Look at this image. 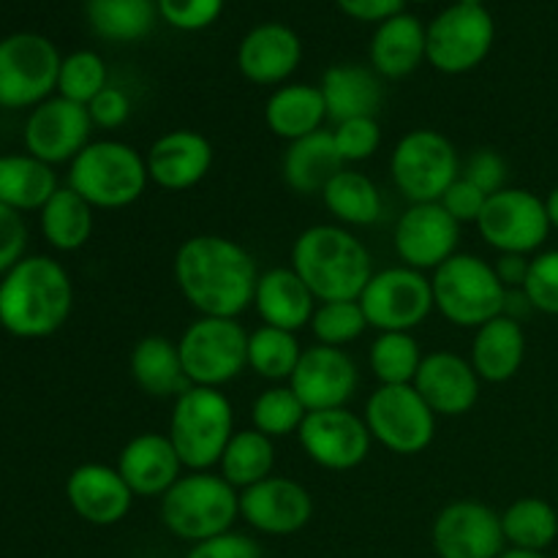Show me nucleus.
Here are the masks:
<instances>
[{
    "label": "nucleus",
    "mask_w": 558,
    "mask_h": 558,
    "mask_svg": "<svg viewBox=\"0 0 558 558\" xmlns=\"http://www.w3.org/2000/svg\"><path fill=\"white\" fill-rule=\"evenodd\" d=\"M172 272L180 294L199 316L238 319L254 305L259 270L254 256L232 238L194 234L183 240Z\"/></svg>",
    "instance_id": "1"
},
{
    "label": "nucleus",
    "mask_w": 558,
    "mask_h": 558,
    "mask_svg": "<svg viewBox=\"0 0 558 558\" xmlns=\"http://www.w3.org/2000/svg\"><path fill=\"white\" fill-rule=\"evenodd\" d=\"M74 308L71 276L49 256H25L0 281V327L16 338H47Z\"/></svg>",
    "instance_id": "2"
},
{
    "label": "nucleus",
    "mask_w": 558,
    "mask_h": 558,
    "mask_svg": "<svg viewBox=\"0 0 558 558\" xmlns=\"http://www.w3.org/2000/svg\"><path fill=\"white\" fill-rule=\"evenodd\" d=\"M289 267L305 281L319 303L360 300L374 276V259L360 238L341 223H316L292 243Z\"/></svg>",
    "instance_id": "3"
},
{
    "label": "nucleus",
    "mask_w": 558,
    "mask_h": 558,
    "mask_svg": "<svg viewBox=\"0 0 558 558\" xmlns=\"http://www.w3.org/2000/svg\"><path fill=\"white\" fill-rule=\"evenodd\" d=\"M163 529L183 543H207L232 532L240 518V490L216 472H185L158 507Z\"/></svg>",
    "instance_id": "4"
},
{
    "label": "nucleus",
    "mask_w": 558,
    "mask_h": 558,
    "mask_svg": "<svg viewBox=\"0 0 558 558\" xmlns=\"http://www.w3.org/2000/svg\"><path fill=\"white\" fill-rule=\"evenodd\" d=\"M150 174L136 147L120 140L90 142L69 163V189H74L93 210H123L142 199Z\"/></svg>",
    "instance_id": "5"
},
{
    "label": "nucleus",
    "mask_w": 558,
    "mask_h": 558,
    "mask_svg": "<svg viewBox=\"0 0 558 558\" xmlns=\"http://www.w3.org/2000/svg\"><path fill=\"white\" fill-rule=\"evenodd\" d=\"M234 434L232 401L213 387H189L174 398L169 439L185 472H213Z\"/></svg>",
    "instance_id": "6"
},
{
    "label": "nucleus",
    "mask_w": 558,
    "mask_h": 558,
    "mask_svg": "<svg viewBox=\"0 0 558 558\" xmlns=\"http://www.w3.org/2000/svg\"><path fill=\"white\" fill-rule=\"evenodd\" d=\"M434 305L450 325L463 330H477L490 319L505 314V283L496 276L494 265L483 256L456 254L436 267L434 278Z\"/></svg>",
    "instance_id": "7"
},
{
    "label": "nucleus",
    "mask_w": 558,
    "mask_h": 558,
    "mask_svg": "<svg viewBox=\"0 0 558 558\" xmlns=\"http://www.w3.org/2000/svg\"><path fill=\"white\" fill-rule=\"evenodd\" d=\"M178 352L191 387L221 390L248 368V332L238 319L199 316L183 330Z\"/></svg>",
    "instance_id": "8"
},
{
    "label": "nucleus",
    "mask_w": 558,
    "mask_h": 558,
    "mask_svg": "<svg viewBox=\"0 0 558 558\" xmlns=\"http://www.w3.org/2000/svg\"><path fill=\"white\" fill-rule=\"evenodd\" d=\"M390 174L409 205L439 202L461 178V158L445 134L434 129H414L392 147Z\"/></svg>",
    "instance_id": "9"
},
{
    "label": "nucleus",
    "mask_w": 558,
    "mask_h": 558,
    "mask_svg": "<svg viewBox=\"0 0 558 558\" xmlns=\"http://www.w3.org/2000/svg\"><path fill=\"white\" fill-rule=\"evenodd\" d=\"M58 47L41 33H11L0 38V107L36 109L58 90Z\"/></svg>",
    "instance_id": "10"
},
{
    "label": "nucleus",
    "mask_w": 558,
    "mask_h": 558,
    "mask_svg": "<svg viewBox=\"0 0 558 558\" xmlns=\"http://www.w3.org/2000/svg\"><path fill=\"white\" fill-rule=\"evenodd\" d=\"M371 439L396 456H417L436 436V414L414 385H379L363 414Z\"/></svg>",
    "instance_id": "11"
},
{
    "label": "nucleus",
    "mask_w": 558,
    "mask_h": 558,
    "mask_svg": "<svg viewBox=\"0 0 558 558\" xmlns=\"http://www.w3.org/2000/svg\"><path fill=\"white\" fill-rule=\"evenodd\" d=\"M496 22L485 5L452 3L425 25L428 63L441 74H469L490 54Z\"/></svg>",
    "instance_id": "12"
},
{
    "label": "nucleus",
    "mask_w": 558,
    "mask_h": 558,
    "mask_svg": "<svg viewBox=\"0 0 558 558\" xmlns=\"http://www.w3.org/2000/svg\"><path fill=\"white\" fill-rule=\"evenodd\" d=\"M357 303L379 332H412L436 308L430 278L407 265L374 272Z\"/></svg>",
    "instance_id": "13"
},
{
    "label": "nucleus",
    "mask_w": 558,
    "mask_h": 558,
    "mask_svg": "<svg viewBox=\"0 0 558 558\" xmlns=\"http://www.w3.org/2000/svg\"><path fill=\"white\" fill-rule=\"evenodd\" d=\"M477 229L496 254L521 256L539 254L554 232L545 199L529 189H501L488 196Z\"/></svg>",
    "instance_id": "14"
},
{
    "label": "nucleus",
    "mask_w": 558,
    "mask_h": 558,
    "mask_svg": "<svg viewBox=\"0 0 558 558\" xmlns=\"http://www.w3.org/2000/svg\"><path fill=\"white\" fill-rule=\"evenodd\" d=\"M300 447L327 472H352L371 456V430L360 414L341 409L308 412L298 430Z\"/></svg>",
    "instance_id": "15"
},
{
    "label": "nucleus",
    "mask_w": 558,
    "mask_h": 558,
    "mask_svg": "<svg viewBox=\"0 0 558 558\" xmlns=\"http://www.w3.org/2000/svg\"><path fill=\"white\" fill-rule=\"evenodd\" d=\"M461 223L439 202H417L401 213L392 229V248L412 270H436L458 254Z\"/></svg>",
    "instance_id": "16"
},
{
    "label": "nucleus",
    "mask_w": 558,
    "mask_h": 558,
    "mask_svg": "<svg viewBox=\"0 0 558 558\" xmlns=\"http://www.w3.org/2000/svg\"><path fill=\"white\" fill-rule=\"evenodd\" d=\"M430 543L439 558H499L507 550L499 512L472 499L441 507Z\"/></svg>",
    "instance_id": "17"
},
{
    "label": "nucleus",
    "mask_w": 558,
    "mask_h": 558,
    "mask_svg": "<svg viewBox=\"0 0 558 558\" xmlns=\"http://www.w3.org/2000/svg\"><path fill=\"white\" fill-rule=\"evenodd\" d=\"M93 120L87 107L52 96L38 104L25 123V147L38 161L71 163L90 145Z\"/></svg>",
    "instance_id": "18"
},
{
    "label": "nucleus",
    "mask_w": 558,
    "mask_h": 558,
    "mask_svg": "<svg viewBox=\"0 0 558 558\" xmlns=\"http://www.w3.org/2000/svg\"><path fill=\"white\" fill-rule=\"evenodd\" d=\"M240 518L267 537H292L314 518V499L298 480L272 474L240 490Z\"/></svg>",
    "instance_id": "19"
},
{
    "label": "nucleus",
    "mask_w": 558,
    "mask_h": 558,
    "mask_svg": "<svg viewBox=\"0 0 558 558\" xmlns=\"http://www.w3.org/2000/svg\"><path fill=\"white\" fill-rule=\"evenodd\" d=\"M289 387L308 412L341 409L354 398L360 387V371L343 349L316 347L303 349Z\"/></svg>",
    "instance_id": "20"
},
{
    "label": "nucleus",
    "mask_w": 558,
    "mask_h": 558,
    "mask_svg": "<svg viewBox=\"0 0 558 558\" xmlns=\"http://www.w3.org/2000/svg\"><path fill=\"white\" fill-rule=\"evenodd\" d=\"M150 183L163 191H189L210 174L216 150L199 131L174 129L158 136L145 156Z\"/></svg>",
    "instance_id": "21"
},
{
    "label": "nucleus",
    "mask_w": 558,
    "mask_h": 558,
    "mask_svg": "<svg viewBox=\"0 0 558 558\" xmlns=\"http://www.w3.org/2000/svg\"><path fill=\"white\" fill-rule=\"evenodd\" d=\"M480 376L466 357L456 352L425 354L414 376V390L434 409L436 417H463L480 401Z\"/></svg>",
    "instance_id": "22"
},
{
    "label": "nucleus",
    "mask_w": 558,
    "mask_h": 558,
    "mask_svg": "<svg viewBox=\"0 0 558 558\" xmlns=\"http://www.w3.org/2000/svg\"><path fill=\"white\" fill-rule=\"evenodd\" d=\"M303 63V41L283 22L251 27L238 47V69L254 85L281 87Z\"/></svg>",
    "instance_id": "23"
},
{
    "label": "nucleus",
    "mask_w": 558,
    "mask_h": 558,
    "mask_svg": "<svg viewBox=\"0 0 558 558\" xmlns=\"http://www.w3.org/2000/svg\"><path fill=\"white\" fill-rule=\"evenodd\" d=\"M65 499L71 510L90 526H114L134 505V494L114 466L82 463L65 480Z\"/></svg>",
    "instance_id": "24"
},
{
    "label": "nucleus",
    "mask_w": 558,
    "mask_h": 558,
    "mask_svg": "<svg viewBox=\"0 0 558 558\" xmlns=\"http://www.w3.org/2000/svg\"><path fill=\"white\" fill-rule=\"evenodd\" d=\"M114 469L134 496L161 499L183 477L185 466L167 434H140L120 450Z\"/></svg>",
    "instance_id": "25"
},
{
    "label": "nucleus",
    "mask_w": 558,
    "mask_h": 558,
    "mask_svg": "<svg viewBox=\"0 0 558 558\" xmlns=\"http://www.w3.org/2000/svg\"><path fill=\"white\" fill-rule=\"evenodd\" d=\"M319 300L292 267H270L259 272L254 292V308L262 325L287 332H300L311 325Z\"/></svg>",
    "instance_id": "26"
},
{
    "label": "nucleus",
    "mask_w": 558,
    "mask_h": 558,
    "mask_svg": "<svg viewBox=\"0 0 558 558\" xmlns=\"http://www.w3.org/2000/svg\"><path fill=\"white\" fill-rule=\"evenodd\" d=\"M368 54L371 69L381 80H403V76L414 74L428 60L425 25L407 11L379 22L371 36Z\"/></svg>",
    "instance_id": "27"
},
{
    "label": "nucleus",
    "mask_w": 558,
    "mask_h": 558,
    "mask_svg": "<svg viewBox=\"0 0 558 558\" xmlns=\"http://www.w3.org/2000/svg\"><path fill=\"white\" fill-rule=\"evenodd\" d=\"M319 90L325 96L327 120L343 123L354 118H376L381 107V76L368 65L336 63L322 74Z\"/></svg>",
    "instance_id": "28"
},
{
    "label": "nucleus",
    "mask_w": 558,
    "mask_h": 558,
    "mask_svg": "<svg viewBox=\"0 0 558 558\" xmlns=\"http://www.w3.org/2000/svg\"><path fill=\"white\" fill-rule=\"evenodd\" d=\"M523 360H526V332L521 322L501 314L474 330L469 363L483 381L505 385L512 376H518Z\"/></svg>",
    "instance_id": "29"
},
{
    "label": "nucleus",
    "mask_w": 558,
    "mask_h": 558,
    "mask_svg": "<svg viewBox=\"0 0 558 558\" xmlns=\"http://www.w3.org/2000/svg\"><path fill=\"white\" fill-rule=\"evenodd\" d=\"M327 120L325 96L319 85L289 82L276 87L265 104V123L272 136L283 142H298L322 131Z\"/></svg>",
    "instance_id": "30"
},
{
    "label": "nucleus",
    "mask_w": 558,
    "mask_h": 558,
    "mask_svg": "<svg viewBox=\"0 0 558 558\" xmlns=\"http://www.w3.org/2000/svg\"><path fill=\"white\" fill-rule=\"evenodd\" d=\"M341 169H347V163L338 156L332 134L325 129L316 131V134L311 136H303V140L298 142H289L281 161L283 183H287L294 194L303 196L322 194V191L327 189V183H330Z\"/></svg>",
    "instance_id": "31"
},
{
    "label": "nucleus",
    "mask_w": 558,
    "mask_h": 558,
    "mask_svg": "<svg viewBox=\"0 0 558 558\" xmlns=\"http://www.w3.org/2000/svg\"><path fill=\"white\" fill-rule=\"evenodd\" d=\"M131 379L153 398H178L191 387L180 363L178 341L163 336H145L136 341L129 357Z\"/></svg>",
    "instance_id": "32"
},
{
    "label": "nucleus",
    "mask_w": 558,
    "mask_h": 558,
    "mask_svg": "<svg viewBox=\"0 0 558 558\" xmlns=\"http://www.w3.org/2000/svg\"><path fill=\"white\" fill-rule=\"evenodd\" d=\"M58 174L36 156H0V205L11 210H41L58 191Z\"/></svg>",
    "instance_id": "33"
},
{
    "label": "nucleus",
    "mask_w": 558,
    "mask_h": 558,
    "mask_svg": "<svg viewBox=\"0 0 558 558\" xmlns=\"http://www.w3.org/2000/svg\"><path fill=\"white\" fill-rule=\"evenodd\" d=\"M87 25L98 38L134 44L150 36L158 22L156 0H85Z\"/></svg>",
    "instance_id": "34"
},
{
    "label": "nucleus",
    "mask_w": 558,
    "mask_h": 558,
    "mask_svg": "<svg viewBox=\"0 0 558 558\" xmlns=\"http://www.w3.org/2000/svg\"><path fill=\"white\" fill-rule=\"evenodd\" d=\"M325 207L341 227H374L381 218V191L368 174L341 169L322 191Z\"/></svg>",
    "instance_id": "35"
},
{
    "label": "nucleus",
    "mask_w": 558,
    "mask_h": 558,
    "mask_svg": "<svg viewBox=\"0 0 558 558\" xmlns=\"http://www.w3.org/2000/svg\"><path fill=\"white\" fill-rule=\"evenodd\" d=\"M272 469H276V445L270 436L259 434L256 428L234 430L218 461V474L238 490L272 477Z\"/></svg>",
    "instance_id": "36"
},
{
    "label": "nucleus",
    "mask_w": 558,
    "mask_h": 558,
    "mask_svg": "<svg viewBox=\"0 0 558 558\" xmlns=\"http://www.w3.org/2000/svg\"><path fill=\"white\" fill-rule=\"evenodd\" d=\"M41 234L54 251H80L93 234V207L76 194L74 189L63 185L52 194V199L41 207Z\"/></svg>",
    "instance_id": "37"
},
{
    "label": "nucleus",
    "mask_w": 558,
    "mask_h": 558,
    "mask_svg": "<svg viewBox=\"0 0 558 558\" xmlns=\"http://www.w3.org/2000/svg\"><path fill=\"white\" fill-rule=\"evenodd\" d=\"M501 532H505L507 548L545 554L558 537L556 507L550 501L539 499V496L515 499L501 512Z\"/></svg>",
    "instance_id": "38"
},
{
    "label": "nucleus",
    "mask_w": 558,
    "mask_h": 558,
    "mask_svg": "<svg viewBox=\"0 0 558 558\" xmlns=\"http://www.w3.org/2000/svg\"><path fill=\"white\" fill-rule=\"evenodd\" d=\"M300 357H303V347L298 341V332L267 325L248 332V368L262 379L287 381L289 385Z\"/></svg>",
    "instance_id": "39"
},
{
    "label": "nucleus",
    "mask_w": 558,
    "mask_h": 558,
    "mask_svg": "<svg viewBox=\"0 0 558 558\" xmlns=\"http://www.w3.org/2000/svg\"><path fill=\"white\" fill-rule=\"evenodd\" d=\"M423 357L412 332H379L368 349L371 374L379 385H414Z\"/></svg>",
    "instance_id": "40"
},
{
    "label": "nucleus",
    "mask_w": 558,
    "mask_h": 558,
    "mask_svg": "<svg viewBox=\"0 0 558 558\" xmlns=\"http://www.w3.org/2000/svg\"><path fill=\"white\" fill-rule=\"evenodd\" d=\"M308 409L303 407L294 390L289 385L267 387L265 392L254 398L251 403V428L270 439H283V436L298 434L303 425Z\"/></svg>",
    "instance_id": "41"
},
{
    "label": "nucleus",
    "mask_w": 558,
    "mask_h": 558,
    "mask_svg": "<svg viewBox=\"0 0 558 558\" xmlns=\"http://www.w3.org/2000/svg\"><path fill=\"white\" fill-rule=\"evenodd\" d=\"M308 327L316 343L343 349L368 330V319H365L363 305L357 300H332V303L316 305Z\"/></svg>",
    "instance_id": "42"
},
{
    "label": "nucleus",
    "mask_w": 558,
    "mask_h": 558,
    "mask_svg": "<svg viewBox=\"0 0 558 558\" xmlns=\"http://www.w3.org/2000/svg\"><path fill=\"white\" fill-rule=\"evenodd\" d=\"M107 85H109V71L98 52H90V49H76V52L65 54L63 63H60L58 96L69 98V101L87 107V104H90Z\"/></svg>",
    "instance_id": "43"
},
{
    "label": "nucleus",
    "mask_w": 558,
    "mask_h": 558,
    "mask_svg": "<svg viewBox=\"0 0 558 558\" xmlns=\"http://www.w3.org/2000/svg\"><path fill=\"white\" fill-rule=\"evenodd\" d=\"M330 134L343 163L368 161L381 147V129L376 118L343 120V123H336Z\"/></svg>",
    "instance_id": "44"
},
{
    "label": "nucleus",
    "mask_w": 558,
    "mask_h": 558,
    "mask_svg": "<svg viewBox=\"0 0 558 558\" xmlns=\"http://www.w3.org/2000/svg\"><path fill=\"white\" fill-rule=\"evenodd\" d=\"M523 292H526L534 311L558 316V248L539 251V254L532 256Z\"/></svg>",
    "instance_id": "45"
},
{
    "label": "nucleus",
    "mask_w": 558,
    "mask_h": 558,
    "mask_svg": "<svg viewBox=\"0 0 558 558\" xmlns=\"http://www.w3.org/2000/svg\"><path fill=\"white\" fill-rule=\"evenodd\" d=\"M158 20L183 33H199L216 25L227 0H156Z\"/></svg>",
    "instance_id": "46"
},
{
    "label": "nucleus",
    "mask_w": 558,
    "mask_h": 558,
    "mask_svg": "<svg viewBox=\"0 0 558 558\" xmlns=\"http://www.w3.org/2000/svg\"><path fill=\"white\" fill-rule=\"evenodd\" d=\"M461 178L477 185L483 194L494 196L501 189H507V161L490 147H483L466 158V163L461 167Z\"/></svg>",
    "instance_id": "47"
},
{
    "label": "nucleus",
    "mask_w": 558,
    "mask_h": 558,
    "mask_svg": "<svg viewBox=\"0 0 558 558\" xmlns=\"http://www.w3.org/2000/svg\"><path fill=\"white\" fill-rule=\"evenodd\" d=\"M485 202H488V194H483V191H480L477 185L469 183V180L458 178L456 183L445 191L439 205L463 227V223L480 221V216H483L485 210Z\"/></svg>",
    "instance_id": "48"
},
{
    "label": "nucleus",
    "mask_w": 558,
    "mask_h": 558,
    "mask_svg": "<svg viewBox=\"0 0 558 558\" xmlns=\"http://www.w3.org/2000/svg\"><path fill=\"white\" fill-rule=\"evenodd\" d=\"M27 229L16 210L0 205V278L11 270L20 259H25Z\"/></svg>",
    "instance_id": "49"
},
{
    "label": "nucleus",
    "mask_w": 558,
    "mask_h": 558,
    "mask_svg": "<svg viewBox=\"0 0 558 558\" xmlns=\"http://www.w3.org/2000/svg\"><path fill=\"white\" fill-rule=\"evenodd\" d=\"M185 558H265V554H262L259 543L251 539L248 534L229 532L207 539V543L191 545Z\"/></svg>",
    "instance_id": "50"
},
{
    "label": "nucleus",
    "mask_w": 558,
    "mask_h": 558,
    "mask_svg": "<svg viewBox=\"0 0 558 558\" xmlns=\"http://www.w3.org/2000/svg\"><path fill=\"white\" fill-rule=\"evenodd\" d=\"M87 112H90L93 129H107L114 131L129 120L131 114V101L120 87L107 85L90 104H87Z\"/></svg>",
    "instance_id": "51"
},
{
    "label": "nucleus",
    "mask_w": 558,
    "mask_h": 558,
    "mask_svg": "<svg viewBox=\"0 0 558 558\" xmlns=\"http://www.w3.org/2000/svg\"><path fill=\"white\" fill-rule=\"evenodd\" d=\"M336 5L343 11V14L352 16V20L374 22V25H379V22L401 14L407 0H336Z\"/></svg>",
    "instance_id": "52"
},
{
    "label": "nucleus",
    "mask_w": 558,
    "mask_h": 558,
    "mask_svg": "<svg viewBox=\"0 0 558 558\" xmlns=\"http://www.w3.org/2000/svg\"><path fill=\"white\" fill-rule=\"evenodd\" d=\"M529 267H532V256L521 254H499V259L494 262V270L499 281L505 283V289H523L529 278Z\"/></svg>",
    "instance_id": "53"
},
{
    "label": "nucleus",
    "mask_w": 558,
    "mask_h": 558,
    "mask_svg": "<svg viewBox=\"0 0 558 558\" xmlns=\"http://www.w3.org/2000/svg\"><path fill=\"white\" fill-rule=\"evenodd\" d=\"M532 303H529L526 292L523 289H507V298H505V316L510 319L523 322L529 314H532Z\"/></svg>",
    "instance_id": "54"
},
{
    "label": "nucleus",
    "mask_w": 558,
    "mask_h": 558,
    "mask_svg": "<svg viewBox=\"0 0 558 558\" xmlns=\"http://www.w3.org/2000/svg\"><path fill=\"white\" fill-rule=\"evenodd\" d=\"M545 210H548V218H550V227L558 232V185L554 191H550L548 196H545Z\"/></svg>",
    "instance_id": "55"
},
{
    "label": "nucleus",
    "mask_w": 558,
    "mask_h": 558,
    "mask_svg": "<svg viewBox=\"0 0 558 558\" xmlns=\"http://www.w3.org/2000/svg\"><path fill=\"white\" fill-rule=\"evenodd\" d=\"M499 558H548L545 554H537V550H521V548H507Z\"/></svg>",
    "instance_id": "56"
},
{
    "label": "nucleus",
    "mask_w": 558,
    "mask_h": 558,
    "mask_svg": "<svg viewBox=\"0 0 558 558\" xmlns=\"http://www.w3.org/2000/svg\"><path fill=\"white\" fill-rule=\"evenodd\" d=\"M458 3H463V5H485V0H458Z\"/></svg>",
    "instance_id": "57"
},
{
    "label": "nucleus",
    "mask_w": 558,
    "mask_h": 558,
    "mask_svg": "<svg viewBox=\"0 0 558 558\" xmlns=\"http://www.w3.org/2000/svg\"><path fill=\"white\" fill-rule=\"evenodd\" d=\"M407 3H430V0H407Z\"/></svg>",
    "instance_id": "58"
}]
</instances>
